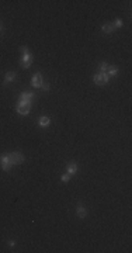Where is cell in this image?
<instances>
[{"label":"cell","mask_w":132,"mask_h":253,"mask_svg":"<svg viewBox=\"0 0 132 253\" xmlns=\"http://www.w3.org/2000/svg\"><path fill=\"white\" fill-rule=\"evenodd\" d=\"M34 98V93H30V92H24L20 94V101H26L28 104H31V100Z\"/></svg>","instance_id":"52a82bcc"},{"label":"cell","mask_w":132,"mask_h":253,"mask_svg":"<svg viewBox=\"0 0 132 253\" xmlns=\"http://www.w3.org/2000/svg\"><path fill=\"white\" fill-rule=\"evenodd\" d=\"M14 79H16V73H14V72H7V73H6V79H4V85L13 82Z\"/></svg>","instance_id":"7c38bea8"},{"label":"cell","mask_w":132,"mask_h":253,"mask_svg":"<svg viewBox=\"0 0 132 253\" xmlns=\"http://www.w3.org/2000/svg\"><path fill=\"white\" fill-rule=\"evenodd\" d=\"M45 83L42 79V75L41 73H35V75L31 77V85L34 87H37V89H39V87H42V85Z\"/></svg>","instance_id":"8992f818"},{"label":"cell","mask_w":132,"mask_h":253,"mask_svg":"<svg viewBox=\"0 0 132 253\" xmlns=\"http://www.w3.org/2000/svg\"><path fill=\"white\" fill-rule=\"evenodd\" d=\"M108 79H110V76L107 73H97L94 76V83L97 86H104L108 83Z\"/></svg>","instance_id":"3957f363"},{"label":"cell","mask_w":132,"mask_h":253,"mask_svg":"<svg viewBox=\"0 0 132 253\" xmlns=\"http://www.w3.org/2000/svg\"><path fill=\"white\" fill-rule=\"evenodd\" d=\"M38 124H39L41 128H47L48 125L51 124V120L47 115H42V117H39V120H38Z\"/></svg>","instance_id":"ba28073f"},{"label":"cell","mask_w":132,"mask_h":253,"mask_svg":"<svg viewBox=\"0 0 132 253\" xmlns=\"http://www.w3.org/2000/svg\"><path fill=\"white\" fill-rule=\"evenodd\" d=\"M76 212H77L79 218H82V219H83V218H86V215H87V210H86V208L82 204H79V207H77Z\"/></svg>","instance_id":"8fae6325"},{"label":"cell","mask_w":132,"mask_h":253,"mask_svg":"<svg viewBox=\"0 0 132 253\" xmlns=\"http://www.w3.org/2000/svg\"><path fill=\"white\" fill-rule=\"evenodd\" d=\"M41 89H44L45 92H48V90H49V85H48V83H44V85H42V87H41Z\"/></svg>","instance_id":"e0dca14e"},{"label":"cell","mask_w":132,"mask_h":253,"mask_svg":"<svg viewBox=\"0 0 132 253\" xmlns=\"http://www.w3.org/2000/svg\"><path fill=\"white\" fill-rule=\"evenodd\" d=\"M112 26H114V28H121L122 27V20H121V18H117Z\"/></svg>","instance_id":"9a60e30c"},{"label":"cell","mask_w":132,"mask_h":253,"mask_svg":"<svg viewBox=\"0 0 132 253\" xmlns=\"http://www.w3.org/2000/svg\"><path fill=\"white\" fill-rule=\"evenodd\" d=\"M30 108H31V106L28 104V103L26 101H18V104H17V113L21 114V115H27V114L30 113Z\"/></svg>","instance_id":"277c9868"},{"label":"cell","mask_w":132,"mask_h":253,"mask_svg":"<svg viewBox=\"0 0 132 253\" xmlns=\"http://www.w3.org/2000/svg\"><path fill=\"white\" fill-rule=\"evenodd\" d=\"M20 51H21V61H20V65H21L24 69H27V68H30L32 63V55L28 52V48L27 47H21L20 48Z\"/></svg>","instance_id":"6da1fadb"},{"label":"cell","mask_w":132,"mask_h":253,"mask_svg":"<svg viewBox=\"0 0 132 253\" xmlns=\"http://www.w3.org/2000/svg\"><path fill=\"white\" fill-rule=\"evenodd\" d=\"M7 245H9V246H11V248H13V246H14V241H9V242H7Z\"/></svg>","instance_id":"ac0fdd59"},{"label":"cell","mask_w":132,"mask_h":253,"mask_svg":"<svg viewBox=\"0 0 132 253\" xmlns=\"http://www.w3.org/2000/svg\"><path fill=\"white\" fill-rule=\"evenodd\" d=\"M107 70H108V73H107L108 76H115L117 73H118V68H117V66H108Z\"/></svg>","instance_id":"4fadbf2b"},{"label":"cell","mask_w":132,"mask_h":253,"mask_svg":"<svg viewBox=\"0 0 132 253\" xmlns=\"http://www.w3.org/2000/svg\"><path fill=\"white\" fill-rule=\"evenodd\" d=\"M107 68H108V65H107L106 62L98 63V70H100V73H104V70H107Z\"/></svg>","instance_id":"5bb4252c"},{"label":"cell","mask_w":132,"mask_h":253,"mask_svg":"<svg viewBox=\"0 0 132 253\" xmlns=\"http://www.w3.org/2000/svg\"><path fill=\"white\" fill-rule=\"evenodd\" d=\"M69 180H70V174H68V173H66V174H63V176H62V182H63V183L69 182Z\"/></svg>","instance_id":"2e32d148"},{"label":"cell","mask_w":132,"mask_h":253,"mask_svg":"<svg viewBox=\"0 0 132 253\" xmlns=\"http://www.w3.org/2000/svg\"><path fill=\"white\" fill-rule=\"evenodd\" d=\"M9 157H10V160H11V163H13V166H14V165H21L23 162L26 160L24 155H23V153H20V152H13V153H10V155H9Z\"/></svg>","instance_id":"7a4b0ae2"},{"label":"cell","mask_w":132,"mask_h":253,"mask_svg":"<svg viewBox=\"0 0 132 253\" xmlns=\"http://www.w3.org/2000/svg\"><path fill=\"white\" fill-rule=\"evenodd\" d=\"M1 31H3V23L0 21V34H1Z\"/></svg>","instance_id":"d6986e66"},{"label":"cell","mask_w":132,"mask_h":253,"mask_svg":"<svg viewBox=\"0 0 132 253\" xmlns=\"http://www.w3.org/2000/svg\"><path fill=\"white\" fill-rule=\"evenodd\" d=\"M101 30L106 32V34H111L115 28H114V26H112L111 23H106V24H103V26H101Z\"/></svg>","instance_id":"30bf717a"},{"label":"cell","mask_w":132,"mask_h":253,"mask_svg":"<svg viewBox=\"0 0 132 253\" xmlns=\"http://www.w3.org/2000/svg\"><path fill=\"white\" fill-rule=\"evenodd\" d=\"M79 170V167H77V165L76 163H69L68 165V167H66V172H68V174H74V173Z\"/></svg>","instance_id":"9c48e42d"},{"label":"cell","mask_w":132,"mask_h":253,"mask_svg":"<svg viewBox=\"0 0 132 253\" xmlns=\"http://www.w3.org/2000/svg\"><path fill=\"white\" fill-rule=\"evenodd\" d=\"M0 166H1V169H3L4 172H7V170H10L11 169L13 163H11L9 155H1V156H0Z\"/></svg>","instance_id":"5b68a950"}]
</instances>
